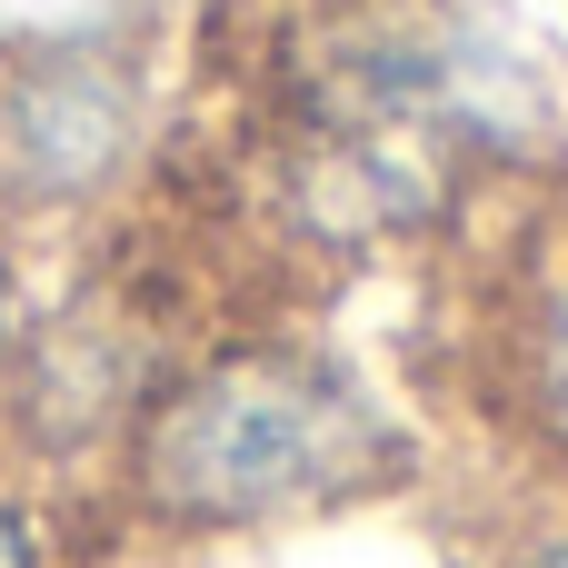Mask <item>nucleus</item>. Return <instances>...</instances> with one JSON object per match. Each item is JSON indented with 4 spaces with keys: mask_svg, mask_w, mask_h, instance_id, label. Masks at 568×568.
<instances>
[{
    "mask_svg": "<svg viewBox=\"0 0 568 568\" xmlns=\"http://www.w3.org/2000/svg\"><path fill=\"white\" fill-rule=\"evenodd\" d=\"M419 409L320 320H200L70 519L110 549H260L419 489Z\"/></svg>",
    "mask_w": 568,
    "mask_h": 568,
    "instance_id": "nucleus-1",
    "label": "nucleus"
},
{
    "mask_svg": "<svg viewBox=\"0 0 568 568\" xmlns=\"http://www.w3.org/2000/svg\"><path fill=\"white\" fill-rule=\"evenodd\" d=\"M160 170H170V120L130 50L100 40L0 50V240L20 260L130 230Z\"/></svg>",
    "mask_w": 568,
    "mask_h": 568,
    "instance_id": "nucleus-3",
    "label": "nucleus"
},
{
    "mask_svg": "<svg viewBox=\"0 0 568 568\" xmlns=\"http://www.w3.org/2000/svg\"><path fill=\"white\" fill-rule=\"evenodd\" d=\"M429 379L459 439L489 459V499L568 509V180L499 190L439 280Z\"/></svg>",
    "mask_w": 568,
    "mask_h": 568,
    "instance_id": "nucleus-2",
    "label": "nucleus"
},
{
    "mask_svg": "<svg viewBox=\"0 0 568 568\" xmlns=\"http://www.w3.org/2000/svg\"><path fill=\"white\" fill-rule=\"evenodd\" d=\"M479 568H568V509L489 499V519H479Z\"/></svg>",
    "mask_w": 568,
    "mask_h": 568,
    "instance_id": "nucleus-5",
    "label": "nucleus"
},
{
    "mask_svg": "<svg viewBox=\"0 0 568 568\" xmlns=\"http://www.w3.org/2000/svg\"><path fill=\"white\" fill-rule=\"evenodd\" d=\"M0 568H80V519L70 499L30 489L0 469Z\"/></svg>",
    "mask_w": 568,
    "mask_h": 568,
    "instance_id": "nucleus-4",
    "label": "nucleus"
},
{
    "mask_svg": "<svg viewBox=\"0 0 568 568\" xmlns=\"http://www.w3.org/2000/svg\"><path fill=\"white\" fill-rule=\"evenodd\" d=\"M20 329H30V260L0 240V409H10V359H20Z\"/></svg>",
    "mask_w": 568,
    "mask_h": 568,
    "instance_id": "nucleus-6",
    "label": "nucleus"
}]
</instances>
